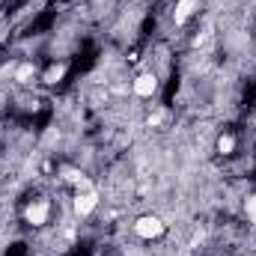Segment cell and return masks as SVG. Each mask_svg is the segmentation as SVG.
I'll return each mask as SVG.
<instances>
[{
  "label": "cell",
  "instance_id": "30bf717a",
  "mask_svg": "<svg viewBox=\"0 0 256 256\" xmlns=\"http://www.w3.org/2000/svg\"><path fill=\"white\" fill-rule=\"evenodd\" d=\"M161 122H164V114H152V116H149V128H152V126H161Z\"/></svg>",
  "mask_w": 256,
  "mask_h": 256
},
{
  "label": "cell",
  "instance_id": "52a82bcc",
  "mask_svg": "<svg viewBox=\"0 0 256 256\" xmlns=\"http://www.w3.org/2000/svg\"><path fill=\"white\" fill-rule=\"evenodd\" d=\"M33 78H36L33 63H21V66H18V72H15V80H18V84H30Z\"/></svg>",
  "mask_w": 256,
  "mask_h": 256
},
{
  "label": "cell",
  "instance_id": "8fae6325",
  "mask_svg": "<svg viewBox=\"0 0 256 256\" xmlns=\"http://www.w3.org/2000/svg\"><path fill=\"white\" fill-rule=\"evenodd\" d=\"M3 39H6V30H3V27H0V42H3Z\"/></svg>",
  "mask_w": 256,
  "mask_h": 256
},
{
  "label": "cell",
  "instance_id": "6da1fadb",
  "mask_svg": "<svg viewBox=\"0 0 256 256\" xmlns=\"http://www.w3.org/2000/svg\"><path fill=\"white\" fill-rule=\"evenodd\" d=\"M164 230H167V224L158 218V214H143V218H137L134 220V232L140 236V238H158V236H164Z\"/></svg>",
  "mask_w": 256,
  "mask_h": 256
},
{
  "label": "cell",
  "instance_id": "5b68a950",
  "mask_svg": "<svg viewBox=\"0 0 256 256\" xmlns=\"http://www.w3.org/2000/svg\"><path fill=\"white\" fill-rule=\"evenodd\" d=\"M196 6H200V0H179L176 9H173V21L176 24H185L194 12H196Z\"/></svg>",
  "mask_w": 256,
  "mask_h": 256
},
{
  "label": "cell",
  "instance_id": "277c9868",
  "mask_svg": "<svg viewBox=\"0 0 256 256\" xmlns=\"http://www.w3.org/2000/svg\"><path fill=\"white\" fill-rule=\"evenodd\" d=\"M98 206V194L92 191H78L74 194V214L78 218H86V214H92V208Z\"/></svg>",
  "mask_w": 256,
  "mask_h": 256
},
{
  "label": "cell",
  "instance_id": "8992f818",
  "mask_svg": "<svg viewBox=\"0 0 256 256\" xmlns=\"http://www.w3.org/2000/svg\"><path fill=\"white\" fill-rule=\"evenodd\" d=\"M66 68H68L66 63H54L48 72H45V78H42V80H45V84H57V80H63Z\"/></svg>",
  "mask_w": 256,
  "mask_h": 256
},
{
  "label": "cell",
  "instance_id": "7a4b0ae2",
  "mask_svg": "<svg viewBox=\"0 0 256 256\" xmlns=\"http://www.w3.org/2000/svg\"><path fill=\"white\" fill-rule=\"evenodd\" d=\"M48 214H51L48 200H36V202H30V206L24 208V220H27V224H33V226L48 224Z\"/></svg>",
  "mask_w": 256,
  "mask_h": 256
},
{
  "label": "cell",
  "instance_id": "ba28073f",
  "mask_svg": "<svg viewBox=\"0 0 256 256\" xmlns=\"http://www.w3.org/2000/svg\"><path fill=\"white\" fill-rule=\"evenodd\" d=\"M218 152L220 155H232L236 152V137L232 134H220L218 137Z\"/></svg>",
  "mask_w": 256,
  "mask_h": 256
},
{
  "label": "cell",
  "instance_id": "3957f363",
  "mask_svg": "<svg viewBox=\"0 0 256 256\" xmlns=\"http://www.w3.org/2000/svg\"><path fill=\"white\" fill-rule=\"evenodd\" d=\"M131 90H134V96H140V98H152V96L158 92V78H155V74H149V72H143V74H137V78H134Z\"/></svg>",
  "mask_w": 256,
  "mask_h": 256
},
{
  "label": "cell",
  "instance_id": "9c48e42d",
  "mask_svg": "<svg viewBox=\"0 0 256 256\" xmlns=\"http://www.w3.org/2000/svg\"><path fill=\"white\" fill-rule=\"evenodd\" d=\"M244 208H248V218H250V220L256 224V194L250 196V200H248V206H244Z\"/></svg>",
  "mask_w": 256,
  "mask_h": 256
}]
</instances>
